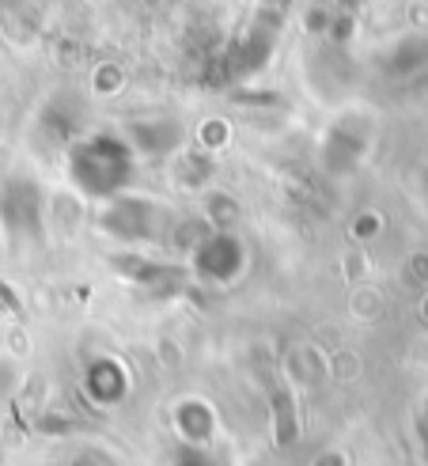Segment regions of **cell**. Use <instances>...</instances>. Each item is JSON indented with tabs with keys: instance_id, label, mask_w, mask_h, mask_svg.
I'll return each instance as SVG.
<instances>
[{
	"instance_id": "cell-1",
	"label": "cell",
	"mask_w": 428,
	"mask_h": 466,
	"mask_svg": "<svg viewBox=\"0 0 428 466\" xmlns=\"http://www.w3.org/2000/svg\"><path fill=\"white\" fill-rule=\"evenodd\" d=\"M129 171H133L129 148L117 137L99 133L73 152V175L87 194H114L122 182H129Z\"/></svg>"
}]
</instances>
